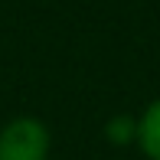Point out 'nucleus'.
I'll use <instances>...</instances> for the list:
<instances>
[{"instance_id":"obj_1","label":"nucleus","mask_w":160,"mask_h":160,"mask_svg":"<svg viewBox=\"0 0 160 160\" xmlns=\"http://www.w3.org/2000/svg\"><path fill=\"white\" fill-rule=\"evenodd\" d=\"M52 134L33 114L7 121L0 128V160H49Z\"/></svg>"},{"instance_id":"obj_2","label":"nucleus","mask_w":160,"mask_h":160,"mask_svg":"<svg viewBox=\"0 0 160 160\" xmlns=\"http://www.w3.org/2000/svg\"><path fill=\"white\" fill-rule=\"evenodd\" d=\"M137 147L147 160H160V98H154L137 118Z\"/></svg>"},{"instance_id":"obj_3","label":"nucleus","mask_w":160,"mask_h":160,"mask_svg":"<svg viewBox=\"0 0 160 160\" xmlns=\"http://www.w3.org/2000/svg\"><path fill=\"white\" fill-rule=\"evenodd\" d=\"M105 137L114 144V147H131V144H137V118L134 114H114V118H108Z\"/></svg>"}]
</instances>
